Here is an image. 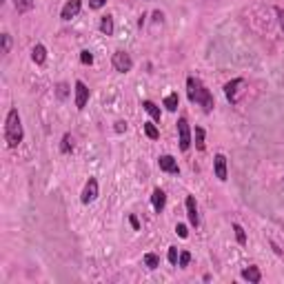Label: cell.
Returning a JSON list of instances; mask_svg holds the SVG:
<instances>
[{
	"label": "cell",
	"mask_w": 284,
	"mask_h": 284,
	"mask_svg": "<svg viewBox=\"0 0 284 284\" xmlns=\"http://www.w3.org/2000/svg\"><path fill=\"white\" fill-rule=\"evenodd\" d=\"M186 98H189V103L200 105L207 114L209 111H213V107H216V100H213L211 91L202 84V80H198L194 76L186 78Z\"/></svg>",
	"instance_id": "1"
},
{
	"label": "cell",
	"mask_w": 284,
	"mask_h": 284,
	"mask_svg": "<svg viewBox=\"0 0 284 284\" xmlns=\"http://www.w3.org/2000/svg\"><path fill=\"white\" fill-rule=\"evenodd\" d=\"M25 138L23 131V122H20V114L18 109H12L7 114V120H5V142H7L9 149H16Z\"/></svg>",
	"instance_id": "2"
},
{
	"label": "cell",
	"mask_w": 284,
	"mask_h": 284,
	"mask_svg": "<svg viewBox=\"0 0 284 284\" xmlns=\"http://www.w3.org/2000/svg\"><path fill=\"white\" fill-rule=\"evenodd\" d=\"M111 62H114L116 71H120V73H127V71H131L133 69V60H131V56L127 51H116L114 56H111Z\"/></svg>",
	"instance_id": "3"
},
{
	"label": "cell",
	"mask_w": 284,
	"mask_h": 284,
	"mask_svg": "<svg viewBox=\"0 0 284 284\" xmlns=\"http://www.w3.org/2000/svg\"><path fill=\"white\" fill-rule=\"evenodd\" d=\"M178 140H180L182 151H189V147H191V127H189V122H186V118H180L178 120Z\"/></svg>",
	"instance_id": "4"
},
{
	"label": "cell",
	"mask_w": 284,
	"mask_h": 284,
	"mask_svg": "<svg viewBox=\"0 0 284 284\" xmlns=\"http://www.w3.org/2000/svg\"><path fill=\"white\" fill-rule=\"evenodd\" d=\"M96 198H98V180H96V178H89L87 184H84V189H82V196H80V200H82V205H91Z\"/></svg>",
	"instance_id": "5"
},
{
	"label": "cell",
	"mask_w": 284,
	"mask_h": 284,
	"mask_svg": "<svg viewBox=\"0 0 284 284\" xmlns=\"http://www.w3.org/2000/svg\"><path fill=\"white\" fill-rule=\"evenodd\" d=\"M240 87H244V80L242 78H235V80H231V82L224 84V96H227V100L231 105L238 103V91H240Z\"/></svg>",
	"instance_id": "6"
},
{
	"label": "cell",
	"mask_w": 284,
	"mask_h": 284,
	"mask_svg": "<svg viewBox=\"0 0 284 284\" xmlns=\"http://www.w3.org/2000/svg\"><path fill=\"white\" fill-rule=\"evenodd\" d=\"M158 167H160V171H164V173H180L178 160H175L173 155H160V158H158Z\"/></svg>",
	"instance_id": "7"
},
{
	"label": "cell",
	"mask_w": 284,
	"mask_h": 284,
	"mask_svg": "<svg viewBox=\"0 0 284 284\" xmlns=\"http://www.w3.org/2000/svg\"><path fill=\"white\" fill-rule=\"evenodd\" d=\"M80 9H82V3H80V0H67L65 7H62V12H60V18L62 20L76 18V16L80 14Z\"/></svg>",
	"instance_id": "8"
},
{
	"label": "cell",
	"mask_w": 284,
	"mask_h": 284,
	"mask_svg": "<svg viewBox=\"0 0 284 284\" xmlns=\"http://www.w3.org/2000/svg\"><path fill=\"white\" fill-rule=\"evenodd\" d=\"M213 171H216V178L220 182L227 180V155L224 153H216V158H213Z\"/></svg>",
	"instance_id": "9"
},
{
	"label": "cell",
	"mask_w": 284,
	"mask_h": 284,
	"mask_svg": "<svg viewBox=\"0 0 284 284\" xmlns=\"http://www.w3.org/2000/svg\"><path fill=\"white\" fill-rule=\"evenodd\" d=\"M87 100H89V87L82 80H78L76 82V109L82 111L84 107H87Z\"/></svg>",
	"instance_id": "10"
},
{
	"label": "cell",
	"mask_w": 284,
	"mask_h": 284,
	"mask_svg": "<svg viewBox=\"0 0 284 284\" xmlns=\"http://www.w3.org/2000/svg\"><path fill=\"white\" fill-rule=\"evenodd\" d=\"M186 216H189V222L198 227L200 224V216H198V205H196V198L194 196H186Z\"/></svg>",
	"instance_id": "11"
},
{
	"label": "cell",
	"mask_w": 284,
	"mask_h": 284,
	"mask_svg": "<svg viewBox=\"0 0 284 284\" xmlns=\"http://www.w3.org/2000/svg\"><path fill=\"white\" fill-rule=\"evenodd\" d=\"M151 205H153V211L155 213H162L164 211V205H167V194L162 189H155L153 196H151Z\"/></svg>",
	"instance_id": "12"
},
{
	"label": "cell",
	"mask_w": 284,
	"mask_h": 284,
	"mask_svg": "<svg viewBox=\"0 0 284 284\" xmlns=\"http://www.w3.org/2000/svg\"><path fill=\"white\" fill-rule=\"evenodd\" d=\"M242 277L246 282H251V284H260L262 282V273L258 266H246V269L242 271Z\"/></svg>",
	"instance_id": "13"
},
{
	"label": "cell",
	"mask_w": 284,
	"mask_h": 284,
	"mask_svg": "<svg viewBox=\"0 0 284 284\" xmlns=\"http://www.w3.org/2000/svg\"><path fill=\"white\" fill-rule=\"evenodd\" d=\"M142 109L153 118V122H160V120H162V111H160V107L155 105V103H151V100H144V103H142Z\"/></svg>",
	"instance_id": "14"
},
{
	"label": "cell",
	"mask_w": 284,
	"mask_h": 284,
	"mask_svg": "<svg viewBox=\"0 0 284 284\" xmlns=\"http://www.w3.org/2000/svg\"><path fill=\"white\" fill-rule=\"evenodd\" d=\"M31 60L36 62V65H45V60H47V49H45V45H36L34 49H31Z\"/></svg>",
	"instance_id": "15"
},
{
	"label": "cell",
	"mask_w": 284,
	"mask_h": 284,
	"mask_svg": "<svg viewBox=\"0 0 284 284\" xmlns=\"http://www.w3.org/2000/svg\"><path fill=\"white\" fill-rule=\"evenodd\" d=\"M100 31H103L105 36H114V18H111L109 14L100 18Z\"/></svg>",
	"instance_id": "16"
},
{
	"label": "cell",
	"mask_w": 284,
	"mask_h": 284,
	"mask_svg": "<svg viewBox=\"0 0 284 284\" xmlns=\"http://www.w3.org/2000/svg\"><path fill=\"white\" fill-rule=\"evenodd\" d=\"M34 0H14V7H16V12L18 14H27V12H31L34 9Z\"/></svg>",
	"instance_id": "17"
},
{
	"label": "cell",
	"mask_w": 284,
	"mask_h": 284,
	"mask_svg": "<svg viewBox=\"0 0 284 284\" xmlns=\"http://www.w3.org/2000/svg\"><path fill=\"white\" fill-rule=\"evenodd\" d=\"M178 105H180V96L178 93H169L167 98H164V107H167V111H178Z\"/></svg>",
	"instance_id": "18"
},
{
	"label": "cell",
	"mask_w": 284,
	"mask_h": 284,
	"mask_svg": "<svg viewBox=\"0 0 284 284\" xmlns=\"http://www.w3.org/2000/svg\"><path fill=\"white\" fill-rule=\"evenodd\" d=\"M142 127H144V133H147L149 140H158L160 138V129L153 125V122H142Z\"/></svg>",
	"instance_id": "19"
},
{
	"label": "cell",
	"mask_w": 284,
	"mask_h": 284,
	"mask_svg": "<svg viewBox=\"0 0 284 284\" xmlns=\"http://www.w3.org/2000/svg\"><path fill=\"white\" fill-rule=\"evenodd\" d=\"M60 151H62V153H71V151H73V138H71V133H65V136H62Z\"/></svg>",
	"instance_id": "20"
},
{
	"label": "cell",
	"mask_w": 284,
	"mask_h": 284,
	"mask_svg": "<svg viewBox=\"0 0 284 284\" xmlns=\"http://www.w3.org/2000/svg\"><path fill=\"white\" fill-rule=\"evenodd\" d=\"M144 266H147V269H158V266H160V260H158V255H155V253H147V255H144Z\"/></svg>",
	"instance_id": "21"
},
{
	"label": "cell",
	"mask_w": 284,
	"mask_h": 284,
	"mask_svg": "<svg viewBox=\"0 0 284 284\" xmlns=\"http://www.w3.org/2000/svg\"><path fill=\"white\" fill-rule=\"evenodd\" d=\"M196 147L198 151H205V129L202 127H196Z\"/></svg>",
	"instance_id": "22"
},
{
	"label": "cell",
	"mask_w": 284,
	"mask_h": 284,
	"mask_svg": "<svg viewBox=\"0 0 284 284\" xmlns=\"http://www.w3.org/2000/svg\"><path fill=\"white\" fill-rule=\"evenodd\" d=\"M69 93H71V91H69V84H67V82H60V84L56 87L58 100H67V98H69Z\"/></svg>",
	"instance_id": "23"
},
{
	"label": "cell",
	"mask_w": 284,
	"mask_h": 284,
	"mask_svg": "<svg viewBox=\"0 0 284 284\" xmlns=\"http://www.w3.org/2000/svg\"><path fill=\"white\" fill-rule=\"evenodd\" d=\"M189 262H191V253H189V251H182L180 258H178V266H180V269H186Z\"/></svg>",
	"instance_id": "24"
},
{
	"label": "cell",
	"mask_w": 284,
	"mask_h": 284,
	"mask_svg": "<svg viewBox=\"0 0 284 284\" xmlns=\"http://www.w3.org/2000/svg\"><path fill=\"white\" fill-rule=\"evenodd\" d=\"M233 231H235V238H238V242H240V244H246V233H244V229L240 227V224H233Z\"/></svg>",
	"instance_id": "25"
},
{
	"label": "cell",
	"mask_w": 284,
	"mask_h": 284,
	"mask_svg": "<svg viewBox=\"0 0 284 284\" xmlns=\"http://www.w3.org/2000/svg\"><path fill=\"white\" fill-rule=\"evenodd\" d=\"M167 258H169V262L171 264H178V258H180V253H178V246H169V253H167Z\"/></svg>",
	"instance_id": "26"
},
{
	"label": "cell",
	"mask_w": 284,
	"mask_h": 284,
	"mask_svg": "<svg viewBox=\"0 0 284 284\" xmlns=\"http://www.w3.org/2000/svg\"><path fill=\"white\" fill-rule=\"evenodd\" d=\"M80 62H82V65H93V56H91V51H80Z\"/></svg>",
	"instance_id": "27"
},
{
	"label": "cell",
	"mask_w": 284,
	"mask_h": 284,
	"mask_svg": "<svg viewBox=\"0 0 284 284\" xmlns=\"http://www.w3.org/2000/svg\"><path fill=\"white\" fill-rule=\"evenodd\" d=\"M9 49H12V36L3 34V53H9Z\"/></svg>",
	"instance_id": "28"
},
{
	"label": "cell",
	"mask_w": 284,
	"mask_h": 284,
	"mask_svg": "<svg viewBox=\"0 0 284 284\" xmlns=\"http://www.w3.org/2000/svg\"><path fill=\"white\" fill-rule=\"evenodd\" d=\"M175 233H178L182 240H184L186 235H189V231H186V227H184V224H175Z\"/></svg>",
	"instance_id": "29"
},
{
	"label": "cell",
	"mask_w": 284,
	"mask_h": 284,
	"mask_svg": "<svg viewBox=\"0 0 284 284\" xmlns=\"http://www.w3.org/2000/svg\"><path fill=\"white\" fill-rule=\"evenodd\" d=\"M107 5V0H89V7L91 9H103Z\"/></svg>",
	"instance_id": "30"
},
{
	"label": "cell",
	"mask_w": 284,
	"mask_h": 284,
	"mask_svg": "<svg viewBox=\"0 0 284 284\" xmlns=\"http://www.w3.org/2000/svg\"><path fill=\"white\" fill-rule=\"evenodd\" d=\"M275 14H277V18H280V29L284 31V9H280V7H275Z\"/></svg>",
	"instance_id": "31"
},
{
	"label": "cell",
	"mask_w": 284,
	"mask_h": 284,
	"mask_svg": "<svg viewBox=\"0 0 284 284\" xmlns=\"http://www.w3.org/2000/svg\"><path fill=\"white\" fill-rule=\"evenodd\" d=\"M116 131H118V133L127 131V122H125V120H118V122H116Z\"/></svg>",
	"instance_id": "32"
},
{
	"label": "cell",
	"mask_w": 284,
	"mask_h": 284,
	"mask_svg": "<svg viewBox=\"0 0 284 284\" xmlns=\"http://www.w3.org/2000/svg\"><path fill=\"white\" fill-rule=\"evenodd\" d=\"M129 222H131L133 231H138V229H140V222H138V218H136V216H129Z\"/></svg>",
	"instance_id": "33"
}]
</instances>
